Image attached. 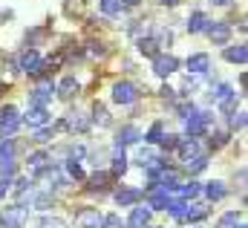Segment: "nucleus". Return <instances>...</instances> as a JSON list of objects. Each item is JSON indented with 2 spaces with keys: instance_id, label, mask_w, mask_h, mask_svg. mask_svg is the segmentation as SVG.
<instances>
[{
  "instance_id": "obj_22",
  "label": "nucleus",
  "mask_w": 248,
  "mask_h": 228,
  "mask_svg": "<svg viewBox=\"0 0 248 228\" xmlns=\"http://www.w3.org/2000/svg\"><path fill=\"white\" fill-rule=\"evenodd\" d=\"M26 162H29V171H32V173H41L44 168H46L49 156H46L44 150H35V153H29V159H26Z\"/></svg>"
},
{
  "instance_id": "obj_19",
  "label": "nucleus",
  "mask_w": 248,
  "mask_h": 228,
  "mask_svg": "<svg viewBox=\"0 0 248 228\" xmlns=\"http://www.w3.org/2000/svg\"><path fill=\"white\" fill-rule=\"evenodd\" d=\"M173 150H179V156H182V159H190V156H196V153H199V145H196V139L190 136V139H179Z\"/></svg>"
},
{
  "instance_id": "obj_38",
  "label": "nucleus",
  "mask_w": 248,
  "mask_h": 228,
  "mask_svg": "<svg viewBox=\"0 0 248 228\" xmlns=\"http://www.w3.org/2000/svg\"><path fill=\"white\" fill-rule=\"evenodd\" d=\"M159 142H162V147H165V150H173V147H176V142H179V136H173V133H162V136H159Z\"/></svg>"
},
{
  "instance_id": "obj_14",
  "label": "nucleus",
  "mask_w": 248,
  "mask_h": 228,
  "mask_svg": "<svg viewBox=\"0 0 248 228\" xmlns=\"http://www.w3.org/2000/svg\"><path fill=\"white\" fill-rule=\"evenodd\" d=\"M208 23H211V17H208L205 12H193V15L187 17V32H190V35H199V32L208 29Z\"/></svg>"
},
{
  "instance_id": "obj_15",
  "label": "nucleus",
  "mask_w": 248,
  "mask_h": 228,
  "mask_svg": "<svg viewBox=\"0 0 248 228\" xmlns=\"http://www.w3.org/2000/svg\"><path fill=\"white\" fill-rule=\"evenodd\" d=\"M150 38H153V41H156V47L162 49V47H170L173 32H170V26H150Z\"/></svg>"
},
{
  "instance_id": "obj_28",
  "label": "nucleus",
  "mask_w": 248,
  "mask_h": 228,
  "mask_svg": "<svg viewBox=\"0 0 248 228\" xmlns=\"http://www.w3.org/2000/svg\"><path fill=\"white\" fill-rule=\"evenodd\" d=\"M110 179H113L110 173H93V176H90V191H101V188H107Z\"/></svg>"
},
{
  "instance_id": "obj_45",
  "label": "nucleus",
  "mask_w": 248,
  "mask_h": 228,
  "mask_svg": "<svg viewBox=\"0 0 248 228\" xmlns=\"http://www.w3.org/2000/svg\"><path fill=\"white\" fill-rule=\"evenodd\" d=\"M159 136H162V124H153L147 133V142H159Z\"/></svg>"
},
{
  "instance_id": "obj_37",
  "label": "nucleus",
  "mask_w": 248,
  "mask_h": 228,
  "mask_svg": "<svg viewBox=\"0 0 248 228\" xmlns=\"http://www.w3.org/2000/svg\"><path fill=\"white\" fill-rule=\"evenodd\" d=\"M87 55L90 58H104L107 49H104V44H95V41H93V44H87Z\"/></svg>"
},
{
  "instance_id": "obj_51",
  "label": "nucleus",
  "mask_w": 248,
  "mask_h": 228,
  "mask_svg": "<svg viewBox=\"0 0 248 228\" xmlns=\"http://www.w3.org/2000/svg\"><path fill=\"white\" fill-rule=\"evenodd\" d=\"M162 3H165V6H179L182 0H162Z\"/></svg>"
},
{
  "instance_id": "obj_9",
  "label": "nucleus",
  "mask_w": 248,
  "mask_h": 228,
  "mask_svg": "<svg viewBox=\"0 0 248 228\" xmlns=\"http://www.w3.org/2000/svg\"><path fill=\"white\" fill-rule=\"evenodd\" d=\"M75 226L78 228H98L101 226V214H98V208H81V211L75 214Z\"/></svg>"
},
{
  "instance_id": "obj_4",
  "label": "nucleus",
  "mask_w": 248,
  "mask_h": 228,
  "mask_svg": "<svg viewBox=\"0 0 248 228\" xmlns=\"http://www.w3.org/2000/svg\"><path fill=\"white\" fill-rule=\"evenodd\" d=\"M90 118H87V113H81V110H69L66 113V118L61 121L63 130H69V133H87L90 130Z\"/></svg>"
},
{
  "instance_id": "obj_17",
  "label": "nucleus",
  "mask_w": 248,
  "mask_h": 228,
  "mask_svg": "<svg viewBox=\"0 0 248 228\" xmlns=\"http://www.w3.org/2000/svg\"><path fill=\"white\" fill-rule=\"evenodd\" d=\"M55 93H58L61 98H72V96H78V93H81V84H78V81L69 75V78H63L61 84L55 87Z\"/></svg>"
},
{
  "instance_id": "obj_53",
  "label": "nucleus",
  "mask_w": 248,
  "mask_h": 228,
  "mask_svg": "<svg viewBox=\"0 0 248 228\" xmlns=\"http://www.w3.org/2000/svg\"><path fill=\"white\" fill-rule=\"evenodd\" d=\"M237 228H246V226H243V223H240V226H237Z\"/></svg>"
},
{
  "instance_id": "obj_39",
  "label": "nucleus",
  "mask_w": 248,
  "mask_h": 228,
  "mask_svg": "<svg viewBox=\"0 0 248 228\" xmlns=\"http://www.w3.org/2000/svg\"><path fill=\"white\" fill-rule=\"evenodd\" d=\"M35 199V208H41V211H46L49 205H52V194H38V196H32Z\"/></svg>"
},
{
  "instance_id": "obj_7",
  "label": "nucleus",
  "mask_w": 248,
  "mask_h": 228,
  "mask_svg": "<svg viewBox=\"0 0 248 228\" xmlns=\"http://www.w3.org/2000/svg\"><path fill=\"white\" fill-rule=\"evenodd\" d=\"M205 32H208V38H211L214 44H219V47H222V44H228V38H231V26H228V23H222V20H217V23L211 20Z\"/></svg>"
},
{
  "instance_id": "obj_20",
  "label": "nucleus",
  "mask_w": 248,
  "mask_h": 228,
  "mask_svg": "<svg viewBox=\"0 0 248 228\" xmlns=\"http://www.w3.org/2000/svg\"><path fill=\"white\" fill-rule=\"evenodd\" d=\"M136 47H139V52L147 58L159 55V47H156V41L150 38V35H141V38H136Z\"/></svg>"
},
{
  "instance_id": "obj_21",
  "label": "nucleus",
  "mask_w": 248,
  "mask_h": 228,
  "mask_svg": "<svg viewBox=\"0 0 248 228\" xmlns=\"http://www.w3.org/2000/svg\"><path fill=\"white\" fill-rule=\"evenodd\" d=\"M90 121H95L98 127H110V124H113V118H110V113H107V107L98 104V101L93 104V118H90Z\"/></svg>"
},
{
  "instance_id": "obj_52",
  "label": "nucleus",
  "mask_w": 248,
  "mask_h": 228,
  "mask_svg": "<svg viewBox=\"0 0 248 228\" xmlns=\"http://www.w3.org/2000/svg\"><path fill=\"white\" fill-rule=\"evenodd\" d=\"M211 3H214V6H228L231 0H211Z\"/></svg>"
},
{
  "instance_id": "obj_36",
  "label": "nucleus",
  "mask_w": 248,
  "mask_h": 228,
  "mask_svg": "<svg viewBox=\"0 0 248 228\" xmlns=\"http://www.w3.org/2000/svg\"><path fill=\"white\" fill-rule=\"evenodd\" d=\"M66 173H69L72 179H84V171H81L78 159H66Z\"/></svg>"
},
{
  "instance_id": "obj_47",
  "label": "nucleus",
  "mask_w": 248,
  "mask_h": 228,
  "mask_svg": "<svg viewBox=\"0 0 248 228\" xmlns=\"http://www.w3.org/2000/svg\"><path fill=\"white\" fill-rule=\"evenodd\" d=\"M234 223H237V214H234V211L222 217V228H231V226H234Z\"/></svg>"
},
{
  "instance_id": "obj_1",
  "label": "nucleus",
  "mask_w": 248,
  "mask_h": 228,
  "mask_svg": "<svg viewBox=\"0 0 248 228\" xmlns=\"http://www.w3.org/2000/svg\"><path fill=\"white\" fill-rule=\"evenodd\" d=\"M139 96H141V90L133 81H119L113 87V101L116 104H133V101H139Z\"/></svg>"
},
{
  "instance_id": "obj_33",
  "label": "nucleus",
  "mask_w": 248,
  "mask_h": 228,
  "mask_svg": "<svg viewBox=\"0 0 248 228\" xmlns=\"http://www.w3.org/2000/svg\"><path fill=\"white\" fill-rule=\"evenodd\" d=\"M199 194V182H187V185H179V196L182 199H190V196H196Z\"/></svg>"
},
{
  "instance_id": "obj_6",
  "label": "nucleus",
  "mask_w": 248,
  "mask_h": 228,
  "mask_svg": "<svg viewBox=\"0 0 248 228\" xmlns=\"http://www.w3.org/2000/svg\"><path fill=\"white\" fill-rule=\"evenodd\" d=\"M211 118H214L211 113H193V115H187V118H185L187 133H190V136H202V133L208 130V124H211Z\"/></svg>"
},
{
  "instance_id": "obj_2",
  "label": "nucleus",
  "mask_w": 248,
  "mask_h": 228,
  "mask_svg": "<svg viewBox=\"0 0 248 228\" xmlns=\"http://www.w3.org/2000/svg\"><path fill=\"white\" fill-rule=\"evenodd\" d=\"M26 220H29V211H26L23 205H9V208L3 211V217H0L3 228H23Z\"/></svg>"
},
{
  "instance_id": "obj_24",
  "label": "nucleus",
  "mask_w": 248,
  "mask_h": 228,
  "mask_svg": "<svg viewBox=\"0 0 248 228\" xmlns=\"http://www.w3.org/2000/svg\"><path fill=\"white\" fill-rule=\"evenodd\" d=\"M3 162H15V139H9V136L0 139V165Z\"/></svg>"
},
{
  "instance_id": "obj_43",
  "label": "nucleus",
  "mask_w": 248,
  "mask_h": 228,
  "mask_svg": "<svg viewBox=\"0 0 248 228\" xmlns=\"http://www.w3.org/2000/svg\"><path fill=\"white\" fill-rule=\"evenodd\" d=\"M41 228H66V226H63V220H58V217H44L41 220Z\"/></svg>"
},
{
  "instance_id": "obj_35",
  "label": "nucleus",
  "mask_w": 248,
  "mask_h": 228,
  "mask_svg": "<svg viewBox=\"0 0 248 228\" xmlns=\"http://www.w3.org/2000/svg\"><path fill=\"white\" fill-rule=\"evenodd\" d=\"M156 162H159V156H156L153 150H141V153H139V165H141V168H150V165H156Z\"/></svg>"
},
{
  "instance_id": "obj_23",
  "label": "nucleus",
  "mask_w": 248,
  "mask_h": 228,
  "mask_svg": "<svg viewBox=\"0 0 248 228\" xmlns=\"http://www.w3.org/2000/svg\"><path fill=\"white\" fill-rule=\"evenodd\" d=\"M225 61H231V64H246L248 61L246 44H240V47H228V49H225Z\"/></svg>"
},
{
  "instance_id": "obj_11",
  "label": "nucleus",
  "mask_w": 248,
  "mask_h": 228,
  "mask_svg": "<svg viewBox=\"0 0 248 228\" xmlns=\"http://www.w3.org/2000/svg\"><path fill=\"white\" fill-rule=\"evenodd\" d=\"M17 66L23 72H29V75H41V55H38V49H26L20 55V64Z\"/></svg>"
},
{
  "instance_id": "obj_34",
  "label": "nucleus",
  "mask_w": 248,
  "mask_h": 228,
  "mask_svg": "<svg viewBox=\"0 0 248 228\" xmlns=\"http://www.w3.org/2000/svg\"><path fill=\"white\" fill-rule=\"evenodd\" d=\"M52 136H55V127H46V124H44V127L35 133V142H38V145H46Z\"/></svg>"
},
{
  "instance_id": "obj_18",
  "label": "nucleus",
  "mask_w": 248,
  "mask_h": 228,
  "mask_svg": "<svg viewBox=\"0 0 248 228\" xmlns=\"http://www.w3.org/2000/svg\"><path fill=\"white\" fill-rule=\"evenodd\" d=\"M139 139H141V133H139V127H133V124H124L122 130H119V136H116L119 145H136Z\"/></svg>"
},
{
  "instance_id": "obj_16",
  "label": "nucleus",
  "mask_w": 248,
  "mask_h": 228,
  "mask_svg": "<svg viewBox=\"0 0 248 228\" xmlns=\"http://www.w3.org/2000/svg\"><path fill=\"white\" fill-rule=\"evenodd\" d=\"M147 220H150V205H139V208H133L127 226L130 228H141V226H147Z\"/></svg>"
},
{
  "instance_id": "obj_5",
  "label": "nucleus",
  "mask_w": 248,
  "mask_h": 228,
  "mask_svg": "<svg viewBox=\"0 0 248 228\" xmlns=\"http://www.w3.org/2000/svg\"><path fill=\"white\" fill-rule=\"evenodd\" d=\"M179 69V61L173 55H153V72L159 75V78H168V75H173Z\"/></svg>"
},
{
  "instance_id": "obj_27",
  "label": "nucleus",
  "mask_w": 248,
  "mask_h": 228,
  "mask_svg": "<svg viewBox=\"0 0 248 228\" xmlns=\"http://www.w3.org/2000/svg\"><path fill=\"white\" fill-rule=\"evenodd\" d=\"M208 168V159L202 156V153H196V156H190V159H185V171L187 173H199Z\"/></svg>"
},
{
  "instance_id": "obj_13",
  "label": "nucleus",
  "mask_w": 248,
  "mask_h": 228,
  "mask_svg": "<svg viewBox=\"0 0 248 228\" xmlns=\"http://www.w3.org/2000/svg\"><path fill=\"white\" fill-rule=\"evenodd\" d=\"M23 121H26L29 127H44V124L49 121V113H46V107H38V104H32Z\"/></svg>"
},
{
  "instance_id": "obj_3",
  "label": "nucleus",
  "mask_w": 248,
  "mask_h": 228,
  "mask_svg": "<svg viewBox=\"0 0 248 228\" xmlns=\"http://www.w3.org/2000/svg\"><path fill=\"white\" fill-rule=\"evenodd\" d=\"M20 124H23V118L17 115V110H15V107L0 110V139H3V136H15Z\"/></svg>"
},
{
  "instance_id": "obj_42",
  "label": "nucleus",
  "mask_w": 248,
  "mask_h": 228,
  "mask_svg": "<svg viewBox=\"0 0 248 228\" xmlns=\"http://www.w3.org/2000/svg\"><path fill=\"white\" fill-rule=\"evenodd\" d=\"M231 127H234V130H243V127H246V113H243V110H240V113H231Z\"/></svg>"
},
{
  "instance_id": "obj_26",
  "label": "nucleus",
  "mask_w": 248,
  "mask_h": 228,
  "mask_svg": "<svg viewBox=\"0 0 248 228\" xmlns=\"http://www.w3.org/2000/svg\"><path fill=\"white\" fill-rule=\"evenodd\" d=\"M185 199H168L165 202V211L170 214V217H176V220H185Z\"/></svg>"
},
{
  "instance_id": "obj_32",
  "label": "nucleus",
  "mask_w": 248,
  "mask_h": 228,
  "mask_svg": "<svg viewBox=\"0 0 248 228\" xmlns=\"http://www.w3.org/2000/svg\"><path fill=\"white\" fill-rule=\"evenodd\" d=\"M202 217H208V208L205 205H190V208H185V220H202Z\"/></svg>"
},
{
  "instance_id": "obj_10",
  "label": "nucleus",
  "mask_w": 248,
  "mask_h": 228,
  "mask_svg": "<svg viewBox=\"0 0 248 228\" xmlns=\"http://www.w3.org/2000/svg\"><path fill=\"white\" fill-rule=\"evenodd\" d=\"M211 98H214V104H217V107H228V110H231L234 87H231V84H217V87L211 90Z\"/></svg>"
},
{
  "instance_id": "obj_48",
  "label": "nucleus",
  "mask_w": 248,
  "mask_h": 228,
  "mask_svg": "<svg viewBox=\"0 0 248 228\" xmlns=\"http://www.w3.org/2000/svg\"><path fill=\"white\" fill-rule=\"evenodd\" d=\"M9 188H12V179H9V176H3V179H0V196H3Z\"/></svg>"
},
{
  "instance_id": "obj_41",
  "label": "nucleus",
  "mask_w": 248,
  "mask_h": 228,
  "mask_svg": "<svg viewBox=\"0 0 248 228\" xmlns=\"http://www.w3.org/2000/svg\"><path fill=\"white\" fill-rule=\"evenodd\" d=\"M101 226L104 228H124V223L116 217V214H110V217H101Z\"/></svg>"
},
{
  "instance_id": "obj_30",
  "label": "nucleus",
  "mask_w": 248,
  "mask_h": 228,
  "mask_svg": "<svg viewBox=\"0 0 248 228\" xmlns=\"http://www.w3.org/2000/svg\"><path fill=\"white\" fill-rule=\"evenodd\" d=\"M101 9H104V15L116 17V15H122L124 3H122V0H101Z\"/></svg>"
},
{
  "instance_id": "obj_44",
  "label": "nucleus",
  "mask_w": 248,
  "mask_h": 228,
  "mask_svg": "<svg viewBox=\"0 0 248 228\" xmlns=\"http://www.w3.org/2000/svg\"><path fill=\"white\" fill-rule=\"evenodd\" d=\"M0 173H3V176H9V179H12V176H15V173H17V165H15V162H3V165H0Z\"/></svg>"
},
{
  "instance_id": "obj_50",
  "label": "nucleus",
  "mask_w": 248,
  "mask_h": 228,
  "mask_svg": "<svg viewBox=\"0 0 248 228\" xmlns=\"http://www.w3.org/2000/svg\"><path fill=\"white\" fill-rule=\"evenodd\" d=\"M124 6H130V9H133V6H139V3H141V0H122Z\"/></svg>"
},
{
  "instance_id": "obj_46",
  "label": "nucleus",
  "mask_w": 248,
  "mask_h": 228,
  "mask_svg": "<svg viewBox=\"0 0 248 228\" xmlns=\"http://www.w3.org/2000/svg\"><path fill=\"white\" fill-rule=\"evenodd\" d=\"M81 12V0H66V15H78Z\"/></svg>"
},
{
  "instance_id": "obj_8",
  "label": "nucleus",
  "mask_w": 248,
  "mask_h": 228,
  "mask_svg": "<svg viewBox=\"0 0 248 228\" xmlns=\"http://www.w3.org/2000/svg\"><path fill=\"white\" fill-rule=\"evenodd\" d=\"M52 93H55V84H52V81H44V84H38V87L32 90V96H29V104L46 107V101L52 98Z\"/></svg>"
},
{
  "instance_id": "obj_40",
  "label": "nucleus",
  "mask_w": 248,
  "mask_h": 228,
  "mask_svg": "<svg viewBox=\"0 0 248 228\" xmlns=\"http://www.w3.org/2000/svg\"><path fill=\"white\" fill-rule=\"evenodd\" d=\"M225 145H228V133H214V136H211V147H214V150H219V147H225Z\"/></svg>"
},
{
  "instance_id": "obj_29",
  "label": "nucleus",
  "mask_w": 248,
  "mask_h": 228,
  "mask_svg": "<svg viewBox=\"0 0 248 228\" xmlns=\"http://www.w3.org/2000/svg\"><path fill=\"white\" fill-rule=\"evenodd\" d=\"M205 194H208L211 202H214V199H222V196H225V185H222V182H208Z\"/></svg>"
},
{
  "instance_id": "obj_49",
  "label": "nucleus",
  "mask_w": 248,
  "mask_h": 228,
  "mask_svg": "<svg viewBox=\"0 0 248 228\" xmlns=\"http://www.w3.org/2000/svg\"><path fill=\"white\" fill-rule=\"evenodd\" d=\"M15 191H20V194H23V191H29V179H17V185H15Z\"/></svg>"
},
{
  "instance_id": "obj_12",
  "label": "nucleus",
  "mask_w": 248,
  "mask_h": 228,
  "mask_svg": "<svg viewBox=\"0 0 248 228\" xmlns=\"http://www.w3.org/2000/svg\"><path fill=\"white\" fill-rule=\"evenodd\" d=\"M187 69H190L193 75H205V72L211 69V55H205V52L190 55V58H187Z\"/></svg>"
},
{
  "instance_id": "obj_25",
  "label": "nucleus",
  "mask_w": 248,
  "mask_h": 228,
  "mask_svg": "<svg viewBox=\"0 0 248 228\" xmlns=\"http://www.w3.org/2000/svg\"><path fill=\"white\" fill-rule=\"evenodd\" d=\"M141 199V191H136V188H124L116 194V202L119 205H133V202H139Z\"/></svg>"
},
{
  "instance_id": "obj_31",
  "label": "nucleus",
  "mask_w": 248,
  "mask_h": 228,
  "mask_svg": "<svg viewBox=\"0 0 248 228\" xmlns=\"http://www.w3.org/2000/svg\"><path fill=\"white\" fill-rule=\"evenodd\" d=\"M127 171V159H124V150H122V145H119V150H116V156H113V173L119 176V173Z\"/></svg>"
}]
</instances>
